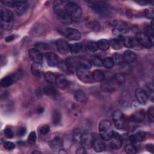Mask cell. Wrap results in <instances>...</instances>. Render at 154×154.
<instances>
[{"label": "cell", "instance_id": "obj_2", "mask_svg": "<svg viewBox=\"0 0 154 154\" xmlns=\"http://www.w3.org/2000/svg\"><path fill=\"white\" fill-rule=\"evenodd\" d=\"M1 26L5 31L10 30L13 26L14 16L13 13L10 10L1 7L0 8Z\"/></svg>", "mask_w": 154, "mask_h": 154}, {"label": "cell", "instance_id": "obj_37", "mask_svg": "<svg viewBox=\"0 0 154 154\" xmlns=\"http://www.w3.org/2000/svg\"><path fill=\"white\" fill-rule=\"evenodd\" d=\"M114 65L113 60L111 57H106L102 60V66L106 69H111Z\"/></svg>", "mask_w": 154, "mask_h": 154}, {"label": "cell", "instance_id": "obj_10", "mask_svg": "<svg viewBox=\"0 0 154 154\" xmlns=\"http://www.w3.org/2000/svg\"><path fill=\"white\" fill-rule=\"evenodd\" d=\"M22 76L20 71L16 72L10 75L4 77L1 81V85L3 87H8L10 86L14 82L18 80Z\"/></svg>", "mask_w": 154, "mask_h": 154}, {"label": "cell", "instance_id": "obj_48", "mask_svg": "<svg viewBox=\"0 0 154 154\" xmlns=\"http://www.w3.org/2000/svg\"><path fill=\"white\" fill-rule=\"evenodd\" d=\"M4 135L7 138H13V137L14 135V134H13V132L12 131V130L8 128H6L4 129Z\"/></svg>", "mask_w": 154, "mask_h": 154}, {"label": "cell", "instance_id": "obj_33", "mask_svg": "<svg viewBox=\"0 0 154 154\" xmlns=\"http://www.w3.org/2000/svg\"><path fill=\"white\" fill-rule=\"evenodd\" d=\"M61 120V114L58 109H54L52 112V120L55 125H58Z\"/></svg>", "mask_w": 154, "mask_h": 154}, {"label": "cell", "instance_id": "obj_13", "mask_svg": "<svg viewBox=\"0 0 154 154\" xmlns=\"http://www.w3.org/2000/svg\"><path fill=\"white\" fill-rule=\"evenodd\" d=\"M12 8L17 14L22 15L27 10L28 8V3L27 1H13Z\"/></svg>", "mask_w": 154, "mask_h": 154}, {"label": "cell", "instance_id": "obj_8", "mask_svg": "<svg viewBox=\"0 0 154 154\" xmlns=\"http://www.w3.org/2000/svg\"><path fill=\"white\" fill-rule=\"evenodd\" d=\"M88 4L93 11L100 14H105L108 10L107 4L103 1H90Z\"/></svg>", "mask_w": 154, "mask_h": 154}, {"label": "cell", "instance_id": "obj_50", "mask_svg": "<svg viewBox=\"0 0 154 154\" xmlns=\"http://www.w3.org/2000/svg\"><path fill=\"white\" fill-rule=\"evenodd\" d=\"M4 147L7 150H12L15 148V144L13 142L7 141L4 143Z\"/></svg>", "mask_w": 154, "mask_h": 154}, {"label": "cell", "instance_id": "obj_38", "mask_svg": "<svg viewBox=\"0 0 154 154\" xmlns=\"http://www.w3.org/2000/svg\"><path fill=\"white\" fill-rule=\"evenodd\" d=\"M112 58L113 60L114 63L117 65H121L124 63L122 55L119 53H116L115 54H114Z\"/></svg>", "mask_w": 154, "mask_h": 154}, {"label": "cell", "instance_id": "obj_44", "mask_svg": "<svg viewBox=\"0 0 154 154\" xmlns=\"http://www.w3.org/2000/svg\"><path fill=\"white\" fill-rule=\"evenodd\" d=\"M82 133L79 129H75L73 132V140L76 142H81Z\"/></svg>", "mask_w": 154, "mask_h": 154}, {"label": "cell", "instance_id": "obj_29", "mask_svg": "<svg viewBox=\"0 0 154 154\" xmlns=\"http://www.w3.org/2000/svg\"><path fill=\"white\" fill-rule=\"evenodd\" d=\"M63 144L62 140L59 137H55L51 142L50 146L52 150L54 151H57L58 150H61L60 148Z\"/></svg>", "mask_w": 154, "mask_h": 154}, {"label": "cell", "instance_id": "obj_9", "mask_svg": "<svg viewBox=\"0 0 154 154\" xmlns=\"http://www.w3.org/2000/svg\"><path fill=\"white\" fill-rule=\"evenodd\" d=\"M119 38L122 40L123 45L127 48H132L135 49H140L141 48L136 38H133L128 36L124 37L120 35L119 37Z\"/></svg>", "mask_w": 154, "mask_h": 154}, {"label": "cell", "instance_id": "obj_35", "mask_svg": "<svg viewBox=\"0 0 154 154\" xmlns=\"http://www.w3.org/2000/svg\"><path fill=\"white\" fill-rule=\"evenodd\" d=\"M97 43L99 49L102 51H107L110 46L109 41L106 39H100Z\"/></svg>", "mask_w": 154, "mask_h": 154}, {"label": "cell", "instance_id": "obj_47", "mask_svg": "<svg viewBox=\"0 0 154 154\" xmlns=\"http://www.w3.org/2000/svg\"><path fill=\"white\" fill-rule=\"evenodd\" d=\"M147 116L149 120L151 122H153L154 121V108L151 106L149 108L147 111Z\"/></svg>", "mask_w": 154, "mask_h": 154}, {"label": "cell", "instance_id": "obj_57", "mask_svg": "<svg viewBox=\"0 0 154 154\" xmlns=\"http://www.w3.org/2000/svg\"><path fill=\"white\" fill-rule=\"evenodd\" d=\"M14 38H15V36L14 35H10L6 37L5 41L7 42H11L12 40H13L14 39Z\"/></svg>", "mask_w": 154, "mask_h": 154}, {"label": "cell", "instance_id": "obj_3", "mask_svg": "<svg viewBox=\"0 0 154 154\" xmlns=\"http://www.w3.org/2000/svg\"><path fill=\"white\" fill-rule=\"evenodd\" d=\"M99 132L102 140L109 141L113 132L111 122L108 120H102L99 125Z\"/></svg>", "mask_w": 154, "mask_h": 154}, {"label": "cell", "instance_id": "obj_17", "mask_svg": "<svg viewBox=\"0 0 154 154\" xmlns=\"http://www.w3.org/2000/svg\"><path fill=\"white\" fill-rule=\"evenodd\" d=\"M28 55L34 63L42 64L43 61V55L39 50L35 48L31 49L28 51Z\"/></svg>", "mask_w": 154, "mask_h": 154}, {"label": "cell", "instance_id": "obj_7", "mask_svg": "<svg viewBox=\"0 0 154 154\" xmlns=\"http://www.w3.org/2000/svg\"><path fill=\"white\" fill-rule=\"evenodd\" d=\"M60 31L64 36L70 40H78L81 38V32L75 28L69 27L63 28L60 29Z\"/></svg>", "mask_w": 154, "mask_h": 154}, {"label": "cell", "instance_id": "obj_6", "mask_svg": "<svg viewBox=\"0 0 154 154\" xmlns=\"http://www.w3.org/2000/svg\"><path fill=\"white\" fill-rule=\"evenodd\" d=\"M112 120L116 128L118 129L123 128L125 123V115L120 109L115 110L112 114Z\"/></svg>", "mask_w": 154, "mask_h": 154}, {"label": "cell", "instance_id": "obj_15", "mask_svg": "<svg viewBox=\"0 0 154 154\" xmlns=\"http://www.w3.org/2000/svg\"><path fill=\"white\" fill-rule=\"evenodd\" d=\"M45 58L48 64L51 67H55L59 66L60 64V60L58 56L54 52H47L45 54Z\"/></svg>", "mask_w": 154, "mask_h": 154}, {"label": "cell", "instance_id": "obj_27", "mask_svg": "<svg viewBox=\"0 0 154 154\" xmlns=\"http://www.w3.org/2000/svg\"><path fill=\"white\" fill-rule=\"evenodd\" d=\"M75 100L81 103H85L87 101V96L85 93L81 90H77L74 94Z\"/></svg>", "mask_w": 154, "mask_h": 154}, {"label": "cell", "instance_id": "obj_30", "mask_svg": "<svg viewBox=\"0 0 154 154\" xmlns=\"http://www.w3.org/2000/svg\"><path fill=\"white\" fill-rule=\"evenodd\" d=\"M92 77L94 81L97 82H102L105 78V75L103 72L100 70H95L92 73Z\"/></svg>", "mask_w": 154, "mask_h": 154}, {"label": "cell", "instance_id": "obj_52", "mask_svg": "<svg viewBox=\"0 0 154 154\" xmlns=\"http://www.w3.org/2000/svg\"><path fill=\"white\" fill-rule=\"evenodd\" d=\"M85 148L84 147H83L82 146L81 147H78L76 150V153H78V154H84V153H85L87 152L85 150Z\"/></svg>", "mask_w": 154, "mask_h": 154}, {"label": "cell", "instance_id": "obj_22", "mask_svg": "<svg viewBox=\"0 0 154 154\" xmlns=\"http://www.w3.org/2000/svg\"><path fill=\"white\" fill-rule=\"evenodd\" d=\"M146 132L143 131H140L135 133V134H132L131 135H130L129 141L133 144L137 143L143 141L146 138Z\"/></svg>", "mask_w": 154, "mask_h": 154}, {"label": "cell", "instance_id": "obj_19", "mask_svg": "<svg viewBox=\"0 0 154 154\" xmlns=\"http://www.w3.org/2000/svg\"><path fill=\"white\" fill-rule=\"evenodd\" d=\"M135 96L138 103L140 104H145L147 102L148 96L146 92L141 88H138L135 91Z\"/></svg>", "mask_w": 154, "mask_h": 154}, {"label": "cell", "instance_id": "obj_24", "mask_svg": "<svg viewBox=\"0 0 154 154\" xmlns=\"http://www.w3.org/2000/svg\"><path fill=\"white\" fill-rule=\"evenodd\" d=\"M122 56L124 62H126V63H132L137 59L136 54L130 50L126 51Z\"/></svg>", "mask_w": 154, "mask_h": 154}, {"label": "cell", "instance_id": "obj_4", "mask_svg": "<svg viewBox=\"0 0 154 154\" xmlns=\"http://www.w3.org/2000/svg\"><path fill=\"white\" fill-rule=\"evenodd\" d=\"M65 8L67 14L72 20L79 19L82 15V9L74 2L65 1Z\"/></svg>", "mask_w": 154, "mask_h": 154}, {"label": "cell", "instance_id": "obj_26", "mask_svg": "<svg viewBox=\"0 0 154 154\" xmlns=\"http://www.w3.org/2000/svg\"><path fill=\"white\" fill-rule=\"evenodd\" d=\"M55 84L57 86L61 89H65L68 86V81L63 75H58L57 76Z\"/></svg>", "mask_w": 154, "mask_h": 154}, {"label": "cell", "instance_id": "obj_20", "mask_svg": "<svg viewBox=\"0 0 154 154\" xmlns=\"http://www.w3.org/2000/svg\"><path fill=\"white\" fill-rule=\"evenodd\" d=\"M131 120L137 123H140L143 122L145 119V112L144 109H140L135 111L131 115Z\"/></svg>", "mask_w": 154, "mask_h": 154}, {"label": "cell", "instance_id": "obj_55", "mask_svg": "<svg viewBox=\"0 0 154 154\" xmlns=\"http://www.w3.org/2000/svg\"><path fill=\"white\" fill-rule=\"evenodd\" d=\"M135 2H137V4L141 5H146L150 3V1L149 2V1H135Z\"/></svg>", "mask_w": 154, "mask_h": 154}, {"label": "cell", "instance_id": "obj_32", "mask_svg": "<svg viewBox=\"0 0 154 154\" xmlns=\"http://www.w3.org/2000/svg\"><path fill=\"white\" fill-rule=\"evenodd\" d=\"M31 70L33 75L37 77L40 76L42 72V66L40 64L34 63L31 67Z\"/></svg>", "mask_w": 154, "mask_h": 154}, {"label": "cell", "instance_id": "obj_12", "mask_svg": "<svg viewBox=\"0 0 154 154\" xmlns=\"http://www.w3.org/2000/svg\"><path fill=\"white\" fill-rule=\"evenodd\" d=\"M110 147L113 150L119 149L123 144L122 136L117 132L113 131L111 138H110Z\"/></svg>", "mask_w": 154, "mask_h": 154}, {"label": "cell", "instance_id": "obj_34", "mask_svg": "<svg viewBox=\"0 0 154 154\" xmlns=\"http://www.w3.org/2000/svg\"><path fill=\"white\" fill-rule=\"evenodd\" d=\"M109 42L110 46L112 47V48L114 50H119L120 49L122 48L123 43L122 40L119 38H113L111 39Z\"/></svg>", "mask_w": 154, "mask_h": 154}, {"label": "cell", "instance_id": "obj_59", "mask_svg": "<svg viewBox=\"0 0 154 154\" xmlns=\"http://www.w3.org/2000/svg\"><path fill=\"white\" fill-rule=\"evenodd\" d=\"M40 153L41 152H39V151H34V152H32V153Z\"/></svg>", "mask_w": 154, "mask_h": 154}, {"label": "cell", "instance_id": "obj_16", "mask_svg": "<svg viewBox=\"0 0 154 154\" xmlns=\"http://www.w3.org/2000/svg\"><path fill=\"white\" fill-rule=\"evenodd\" d=\"M93 141V136L88 132H85L82 134L81 143L85 149H90L92 147Z\"/></svg>", "mask_w": 154, "mask_h": 154}, {"label": "cell", "instance_id": "obj_36", "mask_svg": "<svg viewBox=\"0 0 154 154\" xmlns=\"http://www.w3.org/2000/svg\"><path fill=\"white\" fill-rule=\"evenodd\" d=\"M57 76V75L55 73L52 72H46L45 73V79L48 82L52 84L55 83Z\"/></svg>", "mask_w": 154, "mask_h": 154}, {"label": "cell", "instance_id": "obj_45", "mask_svg": "<svg viewBox=\"0 0 154 154\" xmlns=\"http://www.w3.org/2000/svg\"><path fill=\"white\" fill-rule=\"evenodd\" d=\"M87 25L89 28H90L91 29H93L94 31H97L100 28L99 23L95 21H90V22H88L87 24Z\"/></svg>", "mask_w": 154, "mask_h": 154}, {"label": "cell", "instance_id": "obj_56", "mask_svg": "<svg viewBox=\"0 0 154 154\" xmlns=\"http://www.w3.org/2000/svg\"><path fill=\"white\" fill-rule=\"evenodd\" d=\"M146 148H147V150L150 152L151 153L153 152V146L152 144H148L146 146Z\"/></svg>", "mask_w": 154, "mask_h": 154}, {"label": "cell", "instance_id": "obj_51", "mask_svg": "<svg viewBox=\"0 0 154 154\" xmlns=\"http://www.w3.org/2000/svg\"><path fill=\"white\" fill-rule=\"evenodd\" d=\"M144 15L146 17L149 19H153V9H146L144 11Z\"/></svg>", "mask_w": 154, "mask_h": 154}, {"label": "cell", "instance_id": "obj_54", "mask_svg": "<svg viewBox=\"0 0 154 154\" xmlns=\"http://www.w3.org/2000/svg\"><path fill=\"white\" fill-rule=\"evenodd\" d=\"M26 131V130L24 127H21L18 130V135L20 137H22L25 134Z\"/></svg>", "mask_w": 154, "mask_h": 154}, {"label": "cell", "instance_id": "obj_23", "mask_svg": "<svg viewBox=\"0 0 154 154\" xmlns=\"http://www.w3.org/2000/svg\"><path fill=\"white\" fill-rule=\"evenodd\" d=\"M112 25L116 28L114 29L120 32H127L129 29L128 25L122 21L114 20L112 22Z\"/></svg>", "mask_w": 154, "mask_h": 154}, {"label": "cell", "instance_id": "obj_43", "mask_svg": "<svg viewBox=\"0 0 154 154\" xmlns=\"http://www.w3.org/2000/svg\"><path fill=\"white\" fill-rule=\"evenodd\" d=\"M91 63L90 61H88L87 59L85 58H79V66H82L85 68H87L90 69V68L91 67ZM78 66V67H79Z\"/></svg>", "mask_w": 154, "mask_h": 154}, {"label": "cell", "instance_id": "obj_39", "mask_svg": "<svg viewBox=\"0 0 154 154\" xmlns=\"http://www.w3.org/2000/svg\"><path fill=\"white\" fill-rule=\"evenodd\" d=\"M114 81L119 85H122L125 82V77L122 73H117L114 77Z\"/></svg>", "mask_w": 154, "mask_h": 154}, {"label": "cell", "instance_id": "obj_11", "mask_svg": "<svg viewBox=\"0 0 154 154\" xmlns=\"http://www.w3.org/2000/svg\"><path fill=\"white\" fill-rule=\"evenodd\" d=\"M65 64L68 72L73 73L76 72V69L79 65V58L75 57H69L66 58Z\"/></svg>", "mask_w": 154, "mask_h": 154}, {"label": "cell", "instance_id": "obj_18", "mask_svg": "<svg viewBox=\"0 0 154 154\" xmlns=\"http://www.w3.org/2000/svg\"><path fill=\"white\" fill-rule=\"evenodd\" d=\"M55 45L58 51L61 54H66L69 51V46L67 41L64 39L60 38L56 41Z\"/></svg>", "mask_w": 154, "mask_h": 154}, {"label": "cell", "instance_id": "obj_41", "mask_svg": "<svg viewBox=\"0 0 154 154\" xmlns=\"http://www.w3.org/2000/svg\"><path fill=\"white\" fill-rule=\"evenodd\" d=\"M125 151L128 154H134L137 153L136 147L132 144H126L125 147Z\"/></svg>", "mask_w": 154, "mask_h": 154}, {"label": "cell", "instance_id": "obj_1", "mask_svg": "<svg viewBox=\"0 0 154 154\" xmlns=\"http://www.w3.org/2000/svg\"><path fill=\"white\" fill-rule=\"evenodd\" d=\"M53 8L55 13L63 23L68 25L72 23L73 20L69 16L66 10L65 1L58 0L54 1Z\"/></svg>", "mask_w": 154, "mask_h": 154}, {"label": "cell", "instance_id": "obj_31", "mask_svg": "<svg viewBox=\"0 0 154 154\" xmlns=\"http://www.w3.org/2000/svg\"><path fill=\"white\" fill-rule=\"evenodd\" d=\"M43 92L45 94L50 96H56L58 94V91L52 85H46L43 88Z\"/></svg>", "mask_w": 154, "mask_h": 154}, {"label": "cell", "instance_id": "obj_53", "mask_svg": "<svg viewBox=\"0 0 154 154\" xmlns=\"http://www.w3.org/2000/svg\"><path fill=\"white\" fill-rule=\"evenodd\" d=\"M1 3L3 4L5 6L12 8L13 1H1Z\"/></svg>", "mask_w": 154, "mask_h": 154}, {"label": "cell", "instance_id": "obj_42", "mask_svg": "<svg viewBox=\"0 0 154 154\" xmlns=\"http://www.w3.org/2000/svg\"><path fill=\"white\" fill-rule=\"evenodd\" d=\"M91 64H93L95 66L97 67H100L102 66V60L97 56L93 57L91 60Z\"/></svg>", "mask_w": 154, "mask_h": 154}, {"label": "cell", "instance_id": "obj_40", "mask_svg": "<svg viewBox=\"0 0 154 154\" xmlns=\"http://www.w3.org/2000/svg\"><path fill=\"white\" fill-rule=\"evenodd\" d=\"M87 48L90 52H92L97 51L99 49L97 43L93 42V41L88 42V43L87 45Z\"/></svg>", "mask_w": 154, "mask_h": 154}, {"label": "cell", "instance_id": "obj_58", "mask_svg": "<svg viewBox=\"0 0 154 154\" xmlns=\"http://www.w3.org/2000/svg\"><path fill=\"white\" fill-rule=\"evenodd\" d=\"M43 108H38V109L37 110V112L38 113H42L43 112Z\"/></svg>", "mask_w": 154, "mask_h": 154}, {"label": "cell", "instance_id": "obj_28", "mask_svg": "<svg viewBox=\"0 0 154 154\" xmlns=\"http://www.w3.org/2000/svg\"><path fill=\"white\" fill-rule=\"evenodd\" d=\"M84 49V46L81 43H76L69 46V51L72 54H77Z\"/></svg>", "mask_w": 154, "mask_h": 154}, {"label": "cell", "instance_id": "obj_14", "mask_svg": "<svg viewBox=\"0 0 154 154\" xmlns=\"http://www.w3.org/2000/svg\"><path fill=\"white\" fill-rule=\"evenodd\" d=\"M136 39L141 47L150 48L152 46L153 42L144 32H138L136 35Z\"/></svg>", "mask_w": 154, "mask_h": 154}, {"label": "cell", "instance_id": "obj_5", "mask_svg": "<svg viewBox=\"0 0 154 154\" xmlns=\"http://www.w3.org/2000/svg\"><path fill=\"white\" fill-rule=\"evenodd\" d=\"M76 73L78 79L84 83L90 84L94 82L91 73L87 68L79 66L76 69Z\"/></svg>", "mask_w": 154, "mask_h": 154}, {"label": "cell", "instance_id": "obj_46", "mask_svg": "<svg viewBox=\"0 0 154 154\" xmlns=\"http://www.w3.org/2000/svg\"><path fill=\"white\" fill-rule=\"evenodd\" d=\"M36 139H37V136H36L35 132L34 131L31 132L28 137V141L30 144H34L36 141Z\"/></svg>", "mask_w": 154, "mask_h": 154}, {"label": "cell", "instance_id": "obj_21", "mask_svg": "<svg viewBox=\"0 0 154 154\" xmlns=\"http://www.w3.org/2000/svg\"><path fill=\"white\" fill-rule=\"evenodd\" d=\"M92 147L96 152H101L105 149V144L101 140V138L93 137Z\"/></svg>", "mask_w": 154, "mask_h": 154}, {"label": "cell", "instance_id": "obj_49", "mask_svg": "<svg viewBox=\"0 0 154 154\" xmlns=\"http://www.w3.org/2000/svg\"><path fill=\"white\" fill-rule=\"evenodd\" d=\"M50 131V127L49 126L47 125H43L40 128V132L42 134V135H46Z\"/></svg>", "mask_w": 154, "mask_h": 154}, {"label": "cell", "instance_id": "obj_25", "mask_svg": "<svg viewBox=\"0 0 154 154\" xmlns=\"http://www.w3.org/2000/svg\"><path fill=\"white\" fill-rule=\"evenodd\" d=\"M100 88L103 91L106 93L114 92L116 89L114 83L108 81L102 82L100 84Z\"/></svg>", "mask_w": 154, "mask_h": 154}]
</instances>
